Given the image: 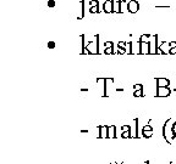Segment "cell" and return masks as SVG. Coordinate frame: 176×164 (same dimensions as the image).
Returning a JSON list of instances; mask_svg holds the SVG:
<instances>
[{"label":"cell","mask_w":176,"mask_h":164,"mask_svg":"<svg viewBox=\"0 0 176 164\" xmlns=\"http://www.w3.org/2000/svg\"><path fill=\"white\" fill-rule=\"evenodd\" d=\"M132 45H133V43H132V42H129V43H126V46H125V49H126V53H129V55H132V53H133Z\"/></svg>","instance_id":"obj_15"},{"label":"cell","mask_w":176,"mask_h":164,"mask_svg":"<svg viewBox=\"0 0 176 164\" xmlns=\"http://www.w3.org/2000/svg\"><path fill=\"white\" fill-rule=\"evenodd\" d=\"M143 130H153V128L150 124H147L146 126H143Z\"/></svg>","instance_id":"obj_30"},{"label":"cell","mask_w":176,"mask_h":164,"mask_svg":"<svg viewBox=\"0 0 176 164\" xmlns=\"http://www.w3.org/2000/svg\"><path fill=\"white\" fill-rule=\"evenodd\" d=\"M86 53H90V55L99 53V35L98 34L94 35V40L88 42V44L86 45Z\"/></svg>","instance_id":"obj_1"},{"label":"cell","mask_w":176,"mask_h":164,"mask_svg":"<svg viewBox=\"0 0 176 164\" xmlns=\"http://www.w3.org/2000/svg\"><path fill=\"white\" fill-rule=\"evenodd\" d=\"M143 90H135L133 91V96L135 97H143Z\"/></svg>","instance_id":"obj_20"},{"label":"cell","mask_w":176,"mask_h":164,"mask_svg":"<svg viewBox=\"0 0 176 164\" xmlns=\"http://www.w3.org/2000/svg\"><path fill=\"white\" fill-rule=\"evenodd\" d=\"M55 46H56L55 42H49V43H48V49H54Z\"/></svg>","instance_id":"obj_27"},{"label":"cell","mask_w":176,"mask_h":164,"mask_svg":"<svg viewBox=\"0 0 176 164\" xmlns=\"http://www.w3.org/2000/svg\"><path fill=\"white\" fill-rule=\"evenodd\" d=\"M171 94V90L169 86H158L155 97H169Z\"/></svg>","instance_id":"obj_3"},{"label":"cell","mask_w":176,"mask_h":164,"mask_svg":"<svg viewBox=\"0 0 176 164\" xmlns=\"http://www.w3.org/2000/svg\"><path fill=\"white\" fill-rule=\"evenodd\" d=\"M90 12H91V13H99V12H100V10H99V5H98V6H91Z\"/></svg>","instance_id":"obj_21"},{"label":"cell","mask_w":176,"mask_h":164,"mask_svg":"<svg viewBox=\"0 0 176 164\" xmlns=\"http://www.w3.org/2000/svg\"><path fill=\"white\" fill-rule=\"evenodd\" d=\"M131 137H138V118L133 119V125L131 126Z\"/></svg>","instance_id":"obj_8"},{"label":"cell","mask_w":176,"mask_h":164,"mask_svg":"<svg viewBox=\"0 0 176 164\" xmlns=\"http://www.w3.org/2000/svg\"><path fill=\"white\" fill-rule=\"evenodd\" d=\"M149 45H150V52L149 55H156L159 51V46H158V34L152 35V38L149 40Z\"/></svg>","instance_id":"obj_2"},{"label":"cell","mask_w":176,"mask_h":164,"mask_svg":"<svg viewBox=\"0 0 176 164\" xmlns=\"http://www.w3.org/2000/svg\"><path fill=\"white\" fill-rule=\"evenodd\" d=\"M142 136L146 139H149L153 136V130H142Z\"/></svg>","instance_id":"obj_18"},{"label":"cell","mask_w":176,"mask_h":164,"mask_svg":"<svg viewBox=\"0 0 176 164\" xmlns=\"http://www.w3.org/2000/svg\"><path fill=\"white\" fill-rule=\"evenodd\" d=\"M104 53L105 55H113V53H116V51H115L114 47H105L104 49Z\"/></svg>","instance_id":"obj_19"},{"label":"cell","mask_w":176,"mask_h":164,"mask_svg":"<svg viewBox=\"0 0 176 164\" xmlns=\"http://www.w3.org/2000/svg\"><path fill=\"white\" fill-rule=\"evenodd\" d=\"M98 137H102V139L109 137V126L107 125L98 126Z\"/></svg>","instance_id":"obj_4"},{"label":"cell","mask_w":176,"mask_h":164,"mask_svg":"<svg viewBox=\"0 0 176 164\" xmlns=\"http://www.w3.org/2000/svg\"><path fill=\"white\" fill-rule=\"evenodd\" d=\"M170 55H176V47H171L170 51H169Z\"/></svg>","instance_id":"obj_31"},{"label":"cell","mask_w":176,"mask_h":164,"mask_svg":"<svg viewBox=\"0 0 176 164\" xmlns=\"http://www.w3.org/2000/svg\"><path fill=\"white\" fill-rule=\"evenodd\" d=\"M120 11L121 12L129 11V3L125 1V0H120Z\"/></svg>","instance_id":"obj_12"},{"label":"cell","mask_w":176,"mask_h":164,"mask_svg":"<svg viewBox=\"0 0 176 164\" xmlns=\"http://www.w3.org/2000/svg\"><path fill=\"white\" fill-rule=\"evenodd\" d=\"M111 164H117L116 162H111ZM120 164H122V163H120Z\"/></svg>","instance_id":"obj_33"},{"label":"cell","mask_w":176,"mask_h":164,"mask_svg":"<svg viewBox=\"0 0 176 164\" xmlns=\"http://www.w3.org/2000/svg\"><path fill=\"white\" fill-rule=\"evenodd\" d=\"M99 5V1L97 0H91V6H98Z\"/></svg>","instance_id":"obj_29"},{"label":"cell","mask_w":176,"mask_h":164,"mask_svg":"<svg viewBox=\"0 0 176 164\" xmlns=\"http://www.w3.org/2000/svg\"><path fill=\"white\" fill-rule=\"evenodd\" d=\"M121 137L122 139H129V137H131V131H122L121 133Z\"/></svg>","instance_id":"obj_23"},{"label":"cell","mask_w":176,"mask_h":164,"mask_svg":"<svg viewBox=\"0 0 176 164\" xmlns=\"http://www.w3.org/2000/svg\"><path fill=\"white\" fill-rule=\"evenodd\" d=\"M80 4H81V15L77 17V20H81V18L84 17V1H83V0H81Z\"/></svg>","instance_id":"obj_17"},{"label":"cell","mask_w":176,"mask_h":164,"mask_svg":"<svg viewBox=\"0 0 176 164\" xmlns=\"http://www.w3.org/2000/svg\"><path fill=\"white\" fill-rule=\"evenodd\" d=\"M133 89L135 90H143V85L142 84H135L133 85Z\"/></svg>","instance_id":"obj_26"},{"label":"cell","mask_w":176,"mask_h":164,"mask_svg":"<svg viewBox=\"0 0 176 164\" xmlns=\"http://www.w3.org/2000/svg\"><path fill=\"white\" fill-rule=\"evenodd\" d=\"M116 133H117L116 126H115V125H110V126H109V137H110V139L117 137V136H116Z\"/></svg>","instance_id":"obj_13"},{"label":"cell","mask_w":176,"mask_h":164,"mask_svg":"<svg viewBox=\"0 0 176 164\" xmlns=\"http://www.w3.org/2000/svg\"><path fill=\"white\" fill-rule=\"evenodd\" d=\"M150 38H152V35H149V34H142V35L139 36V42L148 43V42L150 40Z\"/></svg>","instance_id":"obj_16"},{"label":"cell","mask_w":176,"mask_h":164,"mask_svg":"<svg viewBox=\"0 0 176 164\" xmlns=\"http://www.w3.org/2000/svg\"><path fill=\"white\" fill-rule=\"evenodd\" d=\"M156 82V86H169L170 85V80L168 78H155Z\"/></svg>","instance_id":"obj_10"},{"label":"cell","mask_w":176,"mask_h":164,"mask_svg":"<svg viewBox=\"0 0 176 164\" xmlns=\"http://www.w3.org/2000/svg\"><path fill=\"white\" fill-rule=\"evenodd\" d=\"M149 52H150L149 42H148V43L141 42V55H149Z\"/></svg>","instance_id":"obj_9"},{"label":"cell","mask_w":176,"mask_h":164,"mask_svg":"<svg viewBox=\"0 0 176 164\" xmlns=\"http://www.w3.org/2000/svg\"><path fill=\"white\" fill-rule=\"evenodd\" d=\"M103 11L105 13H113L114 12V3H113V0H105V3L103 4Z\"/></svg>","instance_id":"obj_5"},{"label":"cell","mask_w":176,"mask_h":164,"mask_svg":"<svg viewBox=\"0 0 176 164\" xmlns=\"http://www.w3.org/2000/svg\"><path fill=\"white\" fill-rule=\"evenodd\" d=\"M114 3V12L115 13H121L120 11V0H113Z\"/></svg>","instance_id":"obj_14"},{"label":"cell","mask_w":176,"mask_h":164,"mask_svg":"<svg viewBox=\"0 0 176 164\" xmlns=\"http://www.w3.org/2000/svg\"><path fill=\"white\" fill-rule=\"evenodd\" d=\"M104 46H105V47H114V43H113V42H105Z\"/></svg>","instance_id":"obj_28"},{"label":"cell","mask_w":176,"mask_h":164,"mask_svg":"<svg viewBox=\"0 0 176 164\" xmlns=\"http://www.w3.org/2000/svg\"><path fill=\"white\" fill-rule=\"evenodd\" d=\"M138 10H139V4L137 0H130L129 1V12L136 13Z\"/></svg>","instance_id":"obj_6"},{"label":"cell","mask_w":176,"mask_h":164,"mask_svg":"<svg viewBox=\"0 0 176 164\" xmlns=\"http://www.w3.org/2000/svg\"><path fill=\"white\" fill-rule=\"evenodd\" d=\"M47 5H48V7H55L56 3H55V0H48Z\"/></svg>","instance_id":"obj_24"},{"label":"cell","mask_w":176,"mask_h":164,"mask_svg":"<svg viewBox=\"0 0 176 164\" xmlns=\"http://www.w3.org/2000/svg\"><path fill=\"white\" fill-rule=\"evenodd\" d=\"M144 164H149V160H146V162H144Z\"/></svg>","instance_id":"obj_34"},{"label":"cell","mask_w":176,"mask_h":164,"mask_svg":"<svg viewBox=\"0 0 176 164\" xmlns=\"http://www.w3.org/2000/svg\"><path fill=\"white\" fill-rule=\"evenodd\" d=\"M126 43L127 42H119L117 43V53H120V55L126 53V49H125Z\"/></svg>","instance_id":"obj_11"},{"label":"cell","mask_w":176,"mask_h":164,"mask_svg":"<svg viewBox=\"0 0 176 164\" xmlns=\"http://www.w3.org/2000/svg\"><path fill=\"white\" fill-rule=\"evenodd\" d=\"M169 45H170V47H176V42H170Z\"/></svg>","instance_id":"obj_32"},{"label":"cell","mask_w":176,"mask_h":164,"mask_svg":"<svg viewBox=\"0 0 176 164\" xmlns=\"http://www.w3.org/2000/svg\"><path fill=\"white\" fill-rule=\"evenodd\" d=\"M171 134H172V139H176V122L171 126Z\"/></svg>","instance_id":"obj_22"},{"label":"cell","mask_w":176,"mask_h":164,"mask_svg":"<svg viewBox=\"0 0 176 164\" xmlns=\"http://www.w3.org/2000/svg\"><path fill=\"white\" fill-rule=\"evenodd\" d=\"M170 45H169V43H166V42H163L160 45H159V51H158V55H160V53H163V55H166V53H169V51H170Z\"/></svg>","instance_id":"obj_7"},{"label":"cell","mask_w":176,"mask_h":164,"mask_svg":"<svg viewBox=\"0 0 176 164\" xmlns=\"http://www.w3.org/2000/svg\"><path fill=\"white\" fill-rule=\"evenodd\" d=\"M121 131H131V126L130 125H122L121 126Z\"/></svg>","instance_id":"obj_25"}]
</instances>
